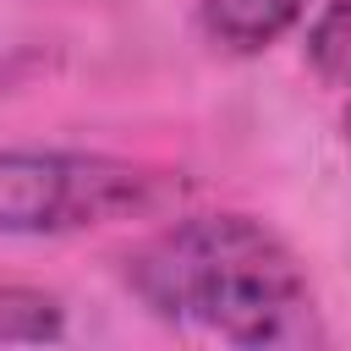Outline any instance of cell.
Wrapping results in <instances>:
<instances>
[{"mask_svg": "<svg viewBox=\"0 0 351 351\" xmlns=\"http://www.w3.org/2000/svg\"><path fill=\"white\" fill-rule=\"evenodd\" d=\"M126 285L154 318L230 346L324 340L296 252L252 214H197L165 225L126 258Z\"/></svg>", "mask_w": 351, "mask_h": 351, "instance_id": "obj_1", "label": "cell"}, {"mask_svg": "<svg viewBox=\"0 0 351 351\" xmlns=\"http://www.w3.org/2000/svg\"><path fill=\"white\" fill-rule=\"evenodd\" d=\"M307 60L324 82L351 93V0H329L307 27Z\"/></svg>", "mask_w": 351, "mask_h": 351, "instance_id": "obj_4", "label": "cell"}, {"mask_svg": "<svg viewBox=\"0 0 351 351\" xmlns=\"http://www.w3.org/2000/svg\"><path fill=\"white\" fill-rule=\"evenodd\" d=\"M170 181L110 154L11 148L0 154V236H71L110 219L154 214Z\"/></svg>", "mask_w": 351, "mask_h": 351, "instance_id": "obj_2", "label": "cell"}, {"mask_svg": "<svg viewBox=\"0 0 351 351\" xmlns=\"http://www.w3.org/2000/svg\"><path fill=\"white\" fill-rule=\"evenodd\" d=\"M346 132H351V121H346Z\"/></svg>", "mask_w": 351, "mask_h": 351, "instance_id": "obj_5", "label": "cell"}, {"mask_svg": "<svg viewBox=\"0 0 351 351\" xmlns=\"http://www.w3.org/2000/svg\"><path fill=\"white\" fill-rule=\"evenodd\" d=\"M313 0H197V27L225 55H258L285 38Z\"/></svg>", "mask_w": 351, "mask_h": 351, "instance_id": "obj_3", "label": "cell"}]
</instances>
